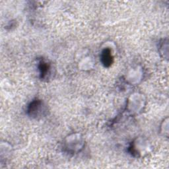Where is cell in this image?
I'll list each match as a JSON object with an SVG mask.
<instances>
[{
    "mask_svg": "<svg viewBox=\"0 0 169 169\" xmlns=\"http://www.w3.org/2000/svg\"><path fill=\"white\" fill-rule=\"evenodd\" d=\"M102 60L105 66H109L112 63V56L108 50H105L104 51L102 55Z\"/></svg>",
    "mask_w": 169,
    "mask_h": 169,
    "instance_id": "1",
    "label": "cell"
}]
</instances>
